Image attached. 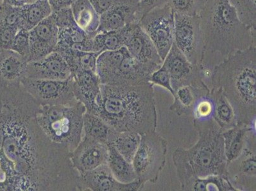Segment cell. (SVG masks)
I'll return each mask as SVG.
<instances>
[{
  "mask_svg": "<svg viewBox=\"0 0 256 191\" xmlns=\"http://www.w3.org/2000/svg\"><path fill=\"white\" fill-rule=\"evenodd\" d=\"M37 0H4V3L10 4L14 8H22V6L32 4Z\"/></svg>",
  "mask_w": 256,
  "mask_h": 191,
  "instance_id": "bcb514c9",
  "label": "cell"
},
{
  "mask_svg": "<svg viewBox=\"0 0 256 191\" xmlns=\"http://www.w3.org/2000/svg\"><path fill=\"white\" fill-rule=\"evenodd\" d=\"M40 106L22 84L0 86L2 150L12 171L8 190L81 191L71 152L40 126Z\"/></svg>",
  "mask_w": 256,
  "mask_h": 191,
  "instance_id": "6da1fadb",
  "label": "cell"
},
{
  "mask_svg": "<svg viewBox=\"0 0 256 191\" xmlns=\"http://www.w3.org/2000/svg\"><path fill=\"white\" fill-rule=\"evenodd\" d=\"M108 154V145L82 136L78 146L71 153V160L74 168L80 174L106 164Z\"/></svg>",
  "mask_w": 256,
  "mask_h": 191,
  "instance_id": "4fadbf2b",
  "label": "cell"
},
{
  "mask_svg": "<svg viewBox=\"0 0 256 191\" xmlns=\"http://www.w3.org/2000/svg\"><path fill=\"white\" fill-rule=\"evenodd\" d=\"M138 24L150 36L164 62L174 43V12L168 4L148 12Z\"/></svg>",
  "mask_w": 256,
  "mask_h": 191,
  "instance_id": "9c48e42d",
  "label": "cell"
},
{
  "mask_svg": "<svg viewBox=\"0 0 256 191\" xmlns=\"http://www.w3.org/2000/svg\"><path fill=\"white\" fill-rule=\"evenodd\" d=\"M150 82L154 85H158L166 88L174 96V92L172 87L170 76L164 64L151 74Z\"/></svg>",
  "mask_w": 256,
  "mask_h": 191,
  "instance_id": "60d3db41",
  "label": "cell"
},
{
  "mask_svg": "<svg viewBox=\"0 0 256 191\" xmlns=\"http://www.w3.org/2000/svg\"><path fill=\"white\" fill-rule=\"evenodd\" d=\"M73 76L66 80H39L24 78V90L40 106L66 104L78 101L74 92Z\"/></svg>",
  "mask_w": 256,
  "mask_h": 191,
  "instance_id": "30bf717a",
  "label": "cell"
},
{
  "mask_svg": "<svg viewBox=\"0 0 256 191\" xmlns=\"http://www.w3.org/2000/svg\"><path fill=\"white\" fill-rule=\"evenodd\" d=\"M154 84L100 86L96 114L115 131L144 134L156 131L158 113Z\"/></svg>",
  "mask_w": 256,
  "mask_h": 191,
  "instance_id": "7a4b0ae2",
  "label": "cell"
},
{
  "mask_svg": "<svg viewBox=\"0 0 256 191\" xmlns=\"http://www.w3.org/2000/svg\"><path fill=\"white\" fill-rule=\"evenodd\" d=\"M114 132L115 130L109 126L99 116L86 111L84 114L82 136L108 145Z\"/></svg>",
  "mask_w": 256,
  "mask_h": 191,
  "instance_id": "f1b7e54d",
  "label": "cell"
},
{
  "mask_svg": "<svg viewBox=\"0 0 256 191\" xmlns=\"http://www.w3.org/2000/svg\"><path fill=\"white\" fill-rule=\"evenodd\" d=\"M140 140L141 134L138 132L115 131L108 144L113 146L128 162L132 163Z\"/></svg>",
  "mask_w": 256,
  "mask_h": 191,
  "instance_id": "4dcf8cb0",
  "label": "cell"
},
{
  "mask_svg": "<svg viewBox=\"0 0 256 191\" xmlns=\"http://www.w3.org/2000/svg\"><path fill=\"white\" fill-rule=\"evenodd\" d=\"M80 176L81 191H139L146 184L138 178L131 183L116 180L107 164Z\"/></svg>",
  "mask_w": 256,
  "mask_h": 191,
  "instance_id": "7c38bea8",
  "label": "cell"
},
{
  "mask_svg": "<svg viewBox=\"0 0 256 191\" xmlns=\"http://www.w3.org/2000/svg\"><path fill=\"white\" fill-rule=\"evenodd\" d=\"M141 0H114L112 6L100 16L97 34L117 31L137 20Z\"/></svg>",
  "mask_w": 256,
  "mask_h": 191,
  "instance_id": "2e32d148",
  "label": "cell"
},
{
  "mask_svg": "<svg viewBox=\"0 0 256 191\" xmlns=\"http://www.w3.org/2000/svg\"><path fill=\"white\" fill-rule=\"evenodd\" d=\"M210 88L206 84L185 86L174 90V101L170 110L178 116L192 113L193 109L198 100L206 97Z\"/></svg>",
  "mask_w": 256,
  "mask_h": 191,
  "instance_id": "603a6c76",
  "label": "cell"
},
{
  "mask_svg": "<svg viewBox=\"0 0 256 191\" xmlns=\"http://www.w3.org/2000/svg\"><path fill=\"white\" fill-rule=\"evenodd\" d=\"M194 126L199 134L196 144L188 149L178 148L172 155L182 190H188L190 183L196 178L228 176L222 130L213 118H194Z\"/></svg>",
  "mask_w": 256,
  "mask_h": 191,
  "instance_id": "277c9868",
  "label": "cell"
},
{
  "mask_svg": "<svg viewBox=\"0 0 256 191\" xmlns=\"http://www.w3.org/2000/svg\"><path fill=\"white\" fill-rule=\"evenodd\" d=\"M3 142H4L3 132H2L1 127H0V151H1L2 148V146H3Z\"/></svg>",
  "mask_w": 256,
  "mask_h": 191,
  "instance_id": "7dc6e473",
  "label": "cell"
},
{
  "mask_svg": "<svg viewBox=\"0 0 256 191\" xmlns=\"http://www.w3.org/2000/svg\"><path fill=\"white\" fill-rule=\"evenodd\" d=\"M108 148L106 164L114 178L123 184L131 183L136 180L138 178L132 163L128 162L113 146L108 144Z\"/></svg>",
  "mask_w": 256,
  "mask_h": 191,
  "instance_id": "83f0119b",
  "label": "cell"
},
{
  "mask_svg": "<svg viewBox=\"0 0 256 191\" xmlns=\"http://www.w3.org/2000/svg\"><path fill=\"white\" fill-rule=\"evenodd\" d=\"M86 111L85 106L78 101L40 106L36 120L51 141L64 146L72 153L82 140L83 116Z\"/></svg>",
  "mask_w": 256,
  "mask_h": 191,
  "instance_id": "8992f818",
  "label": "cell"
},
{
  "mask_svg": "<svg viewBox=\"0 0 256 191\" xmlns=\"http://www.w3.org/2000/svg\"><path fill=\"white\" fill-rule=\"evenodd\" d=\"M93 38L78 26L76 23L64 28L58 29V40L55 51L92 52Z\"/></svg>",
  "mask_w": 256,
  "mask_h": 191,
  "instance_id": "7402d4cb",
  "label": "cell"
},
{
  "mask_svg": "<svg viewBox=\"0 0 256 191\" xmlns=\"http://www.w3.org/2000/svg\"><path fill=\"white\" fill-rule=\"evenodd\" d=\"M22 28L30 31L52 14L48 0H37L32 4L20 8Z\"/></svg>",
  "mask_w": 256,
  "mask_h": 191,
  "instance_id": "f546056e",
  "label": "cell"
},
{
  "mask_svg": "<svg viewBox=\"0 0 256 191\" xmlns=\"http://www.w3.org/2000/svg\"><path fill=\"white\" fill-rule=\"evenodd\" d=\"M28 60L12 50L0 52V86L20 84L26 78Z\"/></svg>",
  "mask_w": 256,
  "mask_h": 191,
  "instance_id": "ffe728a7",
  "label": "cell"
},
{
  "mask_svg": "<svg viewBox=\"0 0 256 191\" xmlns=\"http://www.w3.org/2000/svg\"><path fill=\"white\" fill-rule=\"evenodd\" d=\"M168 142L156 131L141 135L132 164L137 178L144 184H156L166 162Z\"/></svg>",
  "mask_w": 256,
  "mask_h": 191,
  "instance_id": "52a82bcc",
  "label": "cell"
},
{
  "mask_svg": "<svg viewBox=\"0 0 256 191\" xmlns=\"http://www.w3.org/2000/svg\"><path fill=\"white\" fill-rule=\"evenodd\" d=\"M169 0H141L140 2L137 20L139 22L140 18L148 12L156 8H160L168 4Z\"/></svg>",
  "mask_w": 256,
  "mask_h": 191,
  "instance_id": "7bdbcfd3",
  "label": "cell"
},
{
  "mask_svg": "<svg viewBox=\"0 0 256 191\" xmlns=\"http://www.w3.org/2000/svg\"><path fill=\"white\" fill-rule=\"evenodd\" d=\"M242 22L256 30V0H230Z\"/></svg>",
  "mask_w": 256,
  "mask_h": 191,
  "instance_id": "d590c367",
  "label": "cell"
},
{
  "mask_svg": "<svg viewBox=\"0 0 256 191\" xmlns=\"http://www.w3.org/2000/svg\"><path fill=\"white\" fill-rule=\"evenodd\" d=\"M162 65L144 64L132 57L128 50L109 85L137 84L150 82L151 74Z\"/></svg>",
  "mask_w": 256,
  "mask_h": 191,
  "instance_id": "ac0fdd59",
  "label": "cell"
},
{
  "mask_svg": "<svg viewBox=\"0 0 256 191\" xmlns=\"http://www.w3.org/2000/svg\"><path fill=\"white\" fill-rule=\"evenodd\" d=\"M71 76L68 64L56 51L42 59L28 62L26 73V78L39 80H62Z\"/></svg>",
  "mask_w": 256,
  "mask_h": 191,
  "instance_id": "e0dca14e",
  "label": "cell"
},
{
  "mask_svg": "<svg viewBox=\"0 0 256 191\" xmlns=\"http://www.w3.org/2000/svg\"><path fill=\"white\" fill-rule=\"evenodd\" d=\"M0 24H6L22 28L20 8H14L2 2L0 4Z\"/></svg>",
  "mask_w": 256,
  "mask_h": 191,
  "instance_id": "8d00e7d4",
  "label": "cell"
},
{
  "mask_svg": "<svg viewBox=\"0 0 256 191\" xmlns=\"http://www.w3.org/2000/svg\"><path fill=\"white\" fill-rule=\"evenodd\" d=\"M124 46L132 57L144 64H162L156 48L138 22L124 27Z\"/></svg>",
  "mask_w": 256,
  "mask_h": 191,
  "instance_id": "5bb4252c",
  "label": "cell"
},
{
  "mask_svg": "<svg viewBox=\"0 0 256 191\" xmlns=\"http://www.w3.org/2000/svg\"><path fill=\"white\" fill-rule=\"evenodd\" d=\"M29 62L42 59L54 52L58 40V28L52 14L29 32Z\"/></svg>",
  "mask_w": 256,
  "mask_h": 191,
  "instance_id": "9a60e30c",
  "label": "cell"
},
{
  "mask_svg": "<svg viewBox=\"0 0 256 191\" xmlns=\"http://www.w3.org/2000/svg\"><path fill=\"white\" fill-rule=\"evenodd\" d=\"M237 191L230 181L229 177L225 176H211L204 178H196L190 183L188 190L206 191Z\"/></svg>",
  "mask_w": 256,
  "mask_h": 191,
  "instance_id": "836d02e7",
  "label": "cell"
},
{
  "mask_svg": "<svg viewBox=\"0 0 256 191\" xmlns=\"http://www.w3.org/2000/svg\"><path fill=\"white\" fill-rule=\"evenodd\" d=\"M4 2V0H0V4Z\"/></svg>",
  "mask_w": 256,
  "mask_h": 191,
  "instance_id": "c3c4849f",
  "label": "cell"
},
{
  "mask_svg": "<svg viewBox=\"0 0 256 191\" xmlns=\"http://www.w3.org/2000/svg\"><path fill=\"white\" fill-rule=\"evenodd\" d=\"M228 164L236 160L243 153L251 137L256 136V128L238 124L222 132Z\"/></svg>",
  "mask_w": 256,
  "mask_h": 191,
  "instance_id": "44dd1931",
  "label": "cell"
},
{
  "mask_svg": "<svg viewBox=\"0 0 256 191\" xmlns=\"http://www.w3.org/2000/svg\"><path fill=\"white\" fill-rule=\"evenodd\" d=\"M174 44L188 62L203 65L206 50L200 16L174 12Z\"/></svg>",
  "mask_w": 256,
  "mask_h": 191,
  "instance_id": "ba28073f",
  "label": "cell"
},
{
  "mask_svg": "<svg viewBox=\"0 0 256 191\" xmlns=\"http://www.w3.org/2000/svg\"><path fill=\"white\" fill-rule=\"evenodd\" d=\"M208 0H169L174 13L190 16H200Z\"/></svg>",
  "mask_w": 256,
  "mask_h": 191,
  "instance_id": "e575fe53",
  "label": "cell"
},
{
  "mask_svg": "<svg viewBox=\"0 0 256 191\" xmlns=\"http://www.w3.org/2000/svg\"><path fill=\"white\" fill-rule=\"evenodd\" d=\"M127 48L125 46L114 51L100 54L96 60V73L102 84L109 85L112 81Z\"/></svg>",
  "mask_w": 256,
  "mask_h": 191,
  "instance_id": "484cf974",
  "label": "cell"
},
{
  "mask_svg": "<svg viewBox=\"0 0 256 191\" xmlns=\"http://www.w3.org/2000/svg\"><path fill=\"white\" fill-rule=\"evenodd\" d=\"M68 64L72 76L84 72H96L99 54L84 51H68L60 54Z\"/></svg>",
  "mask_w": 256,
  "mask_h": 191,
  "instance_id": "1f68e13d",
  "label": "cell"
},
{
  "mask_svg": "<svg viewBox=\"0 0 256 191\" xmlns=\"http://www.w3.org/2000/svg\"><path fill=\"white\" fill-rule=\"evenodd\" d=\"M52 12L58 11L60 9L70 8L78 0H48Z\"/></svg>",
  "mask_w": 256,
  "mask_h": 191,
  "instance_id": "f6af8a7d",
  "label": "cell"
},
{
  "mask_svg": "<svg viewBox=\"0 0 256 191\" xmlns=\"http://www.w3.org/2000/svg\"><path fill=\"white\" fill-rule=\"evenodd\" d=\"M52 14L54 18L56 24L58 29L64 28L70 26L75 24L73 14L71 8H67L60 10L52 12Z\"/></svg>",
  "mask_w": 256,
  "mask_h": 191,
  "instance_id": "b9f144b4",
  "label": "cell"
},
{
  "mask_svg": "<svg viewBox=\"0 0 256 191\" xmlns=\"http://www.w3.org/2000/svg\"><path fill=\"white\" fill-rule=\"evenodd\" d=\"M200 18L206 51L226 58L256 46V30L242 22L230 0H208Z\"/></svg>",
  "mask_w": 256,
  "mask_h": 191,
  "instance_id": "5b68a950",
  "label": "cell"
},
{
  "mask_svg": "<svg viewBox=\"0 0 256 191\" xmlns=\"http://www.w3.org/2000/svg\"><path fill=\"white\" fill-rule=\"evenodd\" d=\"M254 141H256V139L252 140V141L251 140H249L243 153L238 158L240 160L238 174L234 176V178H230L232 185L238 190H244V185L245 181L246 182L250 178L256 182V148H252L256 146H251V143Z\"/></svg>",
  "mask_w": 256,
  "mask_h": 191,
  "instance_id": "4316f807",
  "label": "cell"
},
{
  "mask_svg": "<svg viewBox=\"0 0 256 191\" xmlns=\"http://www.w3.org/2000/svg\"><path fill=\"white\" fill-rule=\"evenodd\" d=\"M74 92L76 100L85 106L87 112L96 114L101 82L96 72H84L73 76Z\"/></svg>",
  "mask_w": 256,
  "mask_h": 191,
  "instance_id": "d6986e66",
  "label": "cell"
},
{
  "mask_svg": "<svg viewBox=\"0 0 256 191\" xmlns=\"http://www.w3.org/2000/svg\"><path fill=\"white\" fill-rule=\"evenodd\" d=\"M162 64L166 67L170 76L174 92L182 86L206 84L204 82L203 65L194 64L188 62L174 43Z\"/></svg>",
  "mask_w": 256,
  "mask_h": 191,
  "instance_id": "8fae6325",
  "label": "cell"
},
{
  "mask_svg": "<svg viewBox=\"0 0 256 191\" xmlns=\"http://www.w3.org/2000/svg\"><path fill=\"white\" fill-rule=\"evenodd\" d=\"M89 2L96 12L101 16L112 6L114 0H89Z\"/></svg>",
  "mask_w": 256,
  "mask_h": 191,
  "instance_id": "ee69618b",
  "label": "cell"
},
{
  "mask_svg": "<svg viewBox=\"0 0 256 191\" xmlns=\"http://www.w3.org/2000/svg\"><path fill=\"white\" fill-rule=\"evenodd\" d=\"M11 50L20 54L29 62L30 53L29 31L24 28L18 30L14 40Z\"/></svg>",
  "mask_w": 256,
  "mask_h": 191,
  "instance_id": "74e56055",
  "label": "cell"
},
{
  "mask_svg": "<svg viewBox=\"0 0 256 191\" xmlns=\"http://www.w3.org/2000/svg\"><path fill=\"white\" fill-rule=\"evenodd\" d=\"M124 28L117 31L97 34L93 38L92 52L101 54L106 51L120 50L124 46Z\"/></svg>",
  "mask_w": 256,
  "mask_h": 191,
  "instance_id": "d6a6232c",
  "label": "cell"
},
{
  "mask_svg": "<svg viewBox=\"0 0 256 191\" xmlns=\"http://www.w3.org/2000/svg\"><path fill=\"white\" fill-rule=\"evenodd\" d=\"M212 88H220L231 104L237 123L256 128V48L237 50L216 65Z\"/></svg>",
  "mask_w": 256,
  "mask_h": 191,
  "instance_id": "3957f363",
  "label": "cell"
},
{
  "mask_svg": "<svg viewBox=\"0 0 256 191\" xmlns=\"http://www.w3.org/2000/svg\"><path fill=\"white\" fill-rule=\"evenodd\" d=\"M70 8L76 24L86 34L94 37L99 28L100 16L89 0H78Z\"/></svg>",
  "mask_w": 256,
  "mask_h": 191,
  "instance_id": "d4e9b609",
  "label": "cell"
},
{
  "mask_svg": "<svg viewBox=\"0 0 256 191\" xmlns=\"http://www.w3.org/2000/svg\"><path fill=\"white\" fill-rule=\"evenodd\" d=\"M213 111L212 102L208 95L198 100L193 109L192 114L195 120H206L213 114Z\"/></svg>",
  "mask_w": 256,
  "mask_h": 191,
  "instance_id": "f35d334b",
  "label": "cell"
},
{
  "mask_svg": "<svg viewBox=\"0 0 256 191\" xmlns=\"http://www.w3.org/2000/svg\"><path fill=\"white\" fill-rule=\"evenodd\" d=\"M208 97L213 104V120L222 132L238 124L234 108L220 88H212Z\"/></svg>",
  "mask_w": 256,
  "mask_h": 191,
  "instance_id": "cb8c5ba5",
  "label": "cell"
},
{
  "mask_svg": "<svg viewBox=\"0 0 256 191\" xmlns=\"http://www.w3.org/2000/svg\"><path fill=\"white\" fill-rule=\"evenodd\" d=\"M20 30L18 27L0 24V52L11 50L14 40Z\"/></svg>",
  "mask_w": 256,
  "mask_h": 191,
  "instance_id": "ab89813d",
  "label": "cell"
}]
</instances>
